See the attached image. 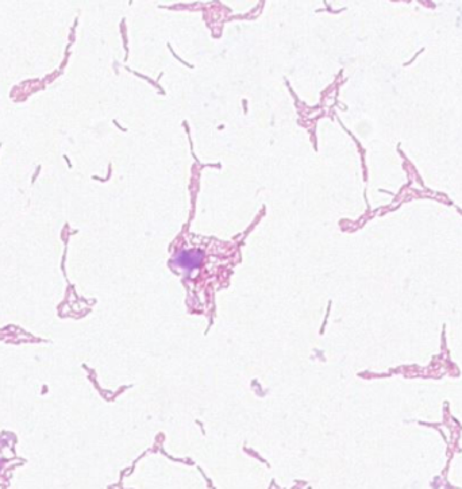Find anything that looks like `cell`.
I'll use <instances>...</instances> for the list:
<instances>
[{"label": "cell", "instance_id": "1", "mask_svg": "<svg viewBox=\"0 0 462 489\" xmlns=\"http://www.w3.org/2000/svg\"><path fill=\"white\" fill-rule=\"evenodd\" d=\"M201 261V254L197 252H182L177 257V263L186 268L197 266Z\"/></svg>", "mask_w": 462, "mask_h": 489}]
</instances>
